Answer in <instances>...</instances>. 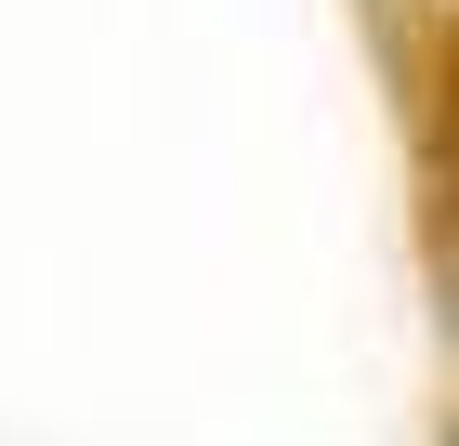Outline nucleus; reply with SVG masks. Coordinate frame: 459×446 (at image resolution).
Returning <instances> with one entry per match:
<instances>
[]
</instances>
